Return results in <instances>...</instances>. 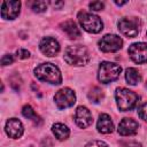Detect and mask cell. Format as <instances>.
I'll return each instance as SVG.
<instances>
[{
    "mask_svg": "<svg viewBox=\"0 0 147 147\" xmlns=\"http://www.w3.org/2000/svg\"><path fill=\"white\" fill-rule=\"evenodd\" d=\"M90 52L82 45L68 46L64 51V61L71 65H85L90 61Z\"/></svg>",
    "mask_w": 147,
    "mask_h": 147,
    "instance_id": "6da1fadb",
    "label": "cell"
},
{
    "mask_svg": "<svg viewBox=\"0 0 147 147\" xmlns=\"http://www.w3.org/2000/svg\"><path fill=\"white\" fill-rule=\"evenodd\" d=\"M34 76L42 82L59 85L62 82V76L56 65L53 63H42L34 69Z\"/></svg>",
    "mask_w": 147,
    "mask_h": 147,
    "instance_id": "7a4b0ae2",
    "label": "cell"
},
{
    "mask_svg": "<svg viewBox=\"0 0 147 147\" xmlns=\"http://www.w3.org/2000/svg\"><path fill=\"white\" fill-rule=\"evenodd\" d=\"M115 98H116V102H117L118 108L123 111L133 109L136 107L138 100H139V96L133 91H130V90L124 88V87H119L116 90Z\"/></svg>",
    "mask_w": 147,
    "mask_h": 147,
    "instance_id": "3957f363",
    "label": "cell"
},
{
    "mask_svg": "<svg viewBox=\"0 0 147 147\" xmlns=\"http://www.w3.org/2000/svg\"><path fill=\"white\" fill-rule=\"evenodd\" d=\"M122 71V68L113 62H102L99 67V71H98V79L103 83V84H108L111 83L114 80H116L119 77V74Z\"/></svg>",
    "mask_w": 147,
    "mask_h": 147,
    "instance_id": "277c9868",
    "label": "cell"
},
{
    "mask_svg": "<svg viewBox=\"0 0 147 147\" xmlns=\"http://www.w3.org/2000/svg\"><path fill=\"white\" fill-rule=\"evenodd\" d=\"M78 20L83 29L91 33H98L102 30L103 24L99 16L93 15L91 13L86 11H79L78 13Z\"/></svg>",
    "mask_w": 147,
    "mask_h": 147,
    "instance_id": "5b68a950",
    "label": "cell"
},
{
    "mask_svg": "<svg viewBox=\"0 0 147 147\" xmlns=\"http://www.w3.org/2000/svg\"><path fill=\"white\" fill-rule=\"evenodd\" d=\"M54 101H55L57 108H60V109L69 108V107L74 106V103L76 102L75 92L69 87L61 88L60 91L56 92V94L54 96Z\"/></svg>",
    "mask_w": 147,
    "mask_h": 147,
    "instance_id": "8992f818",
    "label": "cell"
},
{
    "mask_svg": "<svg viewBox=\"0 0 147 147\" xmlns=\"http://www.w3.org/2000/svg\"><path fill=\"white\" fill-rule=\"evenodd\" d=\"M118 30L127 38H134L139 33V21L136 17H124L118 22Z\"/></svg>",
    "mask_w": 147,
    "mask_h": 147,
    "instance_id": "52a82bcc",
    "label": "cell"
},
{
    "mask_svg": "<svg viewBox=\"0 0 147 147\" xmlns=\"http://www.w3.org/2000/svg\"><path fill=\"white\" fill-rule=\"evenodd\" d=\"M123 46V40L116 34H106L99 41V47L102 52H117Z\"/></svg>",
    "mask_w": 147,
    "mask_h": 147,
    "instance_id": "ba28073f",
    "label": "cell"
},
{
    "mask_svg": "<svg viewBox=\"0 0 147 147\" xmlns=\"http://www.w3.org/2000/svg\"><path fill=\"white\" fill-rule=\"evenodd\" d=\"M127 52L133 62H136V63L147 62V44H145V42L132 44L129 47Z\"/></svg>",
    "mask_w": 147,
    "mask_h": 147,
    "instance_id": "9c48e42d",
    "label": "cell"
},
{
    "mask_svg": "<svg viewBox=\"0 0 147 147\" xmlns=\"http://www.w3.org/2000/svg\"><path fill=\"white\" fill-rule=\"evenodd\" d=\"M20 1H3L1 5V17L6 20H14L20 13Z\"/></svg>",
    "mask_w": 147,
    "mask_h": 147,
    "instance_id": "30bf717a",
    "label": "cell"
},
{
    "mask_svg": "<svg viewBox=\"0 0 147 147\" xmlns=\"http://www.w3.org/2000/svg\"><path fill=\"white\" fill-rule=\"evenodd\" d=\"M75 122L82 129H85V127L90 126L92 124V122H93L91 111L86 107L79 106L76 109V113H75Z\"/></svg>",
    "mask_w": 147,
    "mask_h": 147,
    "instance_id": "8fae6325",
    "label": "cell"
},
{
    "mask_svg": "<svg viewBox=\"0 0 147 147\" xmlns=\"http://www.w3.org/2000/svg\"><path fill=\"white\" fill-rule=\"evenodd\" d=\"M39 48L46 56H55L60 52V44L54 38L46 37L40 41Z\"/></svg>",
    "mask_w": 147,
    "mask_h": 147,
    "instance_id": "7c38bea8",
    "label": "cell"
},
{
    "mask_svg": "<svg viewBox=\"0 0 147 147\" xmlns=\"http://www.w3.org/2000/svg\"><path fill=\"white\" fill-rule=\"evenodd\" d=\"M6 133L8 137L13 138V139H17L20 138L22 134H23V131H24V127H23V124L20 119L17 118H9L6 123Z\"/></svg>",
    "mask_w": 147,
    "mask_h": 147,
    "instance_id": "4fadbf2b",
    "label": "cell"
},
{
    "mask_svg": "<svg viewBox=\"0 0 147 147\" xmlns=\"http://www.w3.org/2000/svg\"><path fill=\"white\" fill-rule=\"evenodd\" d=\"M138 127H139V124L134 119H132V118H123L118 124L117 131H118V133L121 136L126 137V136L136 134L137 131H138Z\"/></svg>",
    "mask_w": 147,
    "mask_h": 147,
    "instance_id": "5bb4252c",
    "label": "cell"
},
{
    "mask_svg": "<svg viewBox=\"0 0 147 147\" xmlns=\"http://www.w3.org/2000/svg\"><path fill=\"white\" fill-rule=\"evenodd\" d=\"M96 129L99 132L101 133H111L113 130H114V124H113V121L110 118L109 115L107 114H101L99 116V119H98V124H96Z\"/></svg>",
    "mask_w": 147,
    "mask_h": 147,
    "instance_id": "9a60e30c",
    "label": "cell"
},
{
    "mask_svg": "<svg viewBox=\"0 0 147 147\" xmlns=\"http://www.w3.org/2000/svg\"><path fill=\"white\" fill-rule=\"evenodd\" d=\"M61 28L62 30L67 33V36L70 38V39H77L78 37H80V31L79 29L77 28L76 23L71 20H68L65 22H63L61 24Z\"/></svg>",
    "mask_w": 147,
    "mask_h": 147,
    "instance_id": "2e32d148",
    "label": "cell"
},
{
    "mask_svg": "<svg viewBox=\"0 0 147 147\" xmlns=\"http://www.w3.org/2000/svg\"><path fill=\"white\" fill-rule=\"evenodd\" d=\"M52 132L55 136V138H57L59 140H65L70 134L68 126L62 123H55L52 126Z\"/></svg>",
    "mask_w": 147,
    "mask_h": 147,
    "instance_id": "e0dca14e",
    "label": "cell"
},
{
    "mask_svg": "<svg viewBox=\"0 0 147 147\" xmlns=\"http://www.w3.org/2000/svg\"><path fill=\"white\" fill-rule=\"evenodd\" d=\"M125 79L130 85H137L141 80V76L136 68H127L125 70Z\"/></svg>",
    "mask_w": 147,
    "mask_h": 147,
    "instance_id": "ac0fdd59",
    "label": "cell"
},
{
    "mask_svg": "<svg viewBox=\"0 0 147 147\" xmlns=\"http://www.w3.org/2000/svg\"><path fill=\"white\" fill-rule=\"evenodd\" d=\"M22 114H23V116H24V117H26V118L31 119V121H32V122H34L36 124L41 123L40 117L36 114V111H34V110L32 109V107H31V106H29V105H25V106L22 108Z\"/></svg>",
    "mask_w": 147,
    "mask_h": 147,
    "instance_id": "d6986e66",
    "label": "cell"
},
{
    "mask_svg": "<svg viewBox=\"0 0 147 147\" xmlns=\"http://www.w3.org/2000/svg\"><path fill=\"white\" fill-rule=\"evenodd\" d=\"M88 99L94 102V103H98L100 102L102 99H103V91L99 87H93L90 92H88Z\"/></svg>",
    "mask_w": 147,
    "mask_h": 147,
    "instance_id": "ffe728a7",
    "label": "cell"
},
{
    "mask_svg": "<svg viewBox=\"0 0 147 147\" xmlns=\"http://www.w3.org/2000/svg\"><path fill=\"white\" fill-rule=\"evenodd\" d=\"M31 8L34 13H42L46 10L47 3H46V1H34V2H32Z\"/></svg>",
    "mask_w": 147,
    "mask_h": 147,
    "instance_id": "44dd1931",
    "label": "cell"
},
{
    "mask_svg": "<svg viewBox=\"0 0 147 147\" xmlns=\"http://www.w3.org/2000/svg\"><path fill=\"white\" fill-rule=\"evenodd\" d=\"M138 115L141 119H144L145 122H147V102L141 105L139 108H138Z\"/></svg>",
    "mask_w": 147,
    "mask_h": 147,
    "instance_id": "7402d4cb",
    "label": "cell"
},
{
    "mask_svg": "<svg viewBox=\"0 0 147 147\" xmlns=\"http://www.w3.org/2000/svg\"><path fill=\"white\" fill-rule=\"evenodd\" d=\"M103 2H101V1H92V2H90V8H91V10H94V11H99V10H101V9H103Z\"/></svg>",
    "mask_w": 147,
    "mask_h": 147,
    "instance_id": "603a6c76",
    "label": "cell"
},
{
    "mask_svg": "<svg viewBox=\"0 0 147 147\" xmlns=\"http://www.w3.org/2000/svg\"><path fill=\"white\" fill-rule=\"evenodd\" d=\"M85 147H109V146L101 140H92L88 144H86Z\"/></svg>",
    "mask_w": 147,
    "mask_h": 147,
    "instance_id": "cb8c5ba5",
    "label": "cell"
},
{
    "mask_svg": "<svg viewBox=\"0 0 147 147\" xmlns=\"http://www.w3.org/2000/svg\"><path fill=\"white\" fill-rule=\"evenodd\" d=\"M16 56L18 57V59H28L29 56H30V52L28 51V49H24V48H20V49H17L16 51Z\"/></svg>",
    "mask_w": 147,
    "mask_h": 147,
    "instance_id": "d4e9b609",
    "label": "cell"
},
{
    "mask_svg": "<svg viewBox=\"0 0 147 147\" xmlns=\"http://www.w3.org/2000/svg\"><path fill=\"white\" fill-rule=\"evenodd\" d=\"M13 62H14V57L10 54H6L1 59V64L2 65H8V64H11Z\"/></svg>",
    "mask_w": 147,
    "mask_h": 147,
    "instance_id": "484cf974",
    "label": "cell"
},
{
    "mask_svg": "<svg viewBox=\"0 0 147 147\" xmlns=\"http://www.w3.org/2000/svg\"><path fill=\"white\" fill-rule=\"evenodd\" d=\"M121 145L123 147H140L139 142H136V141H132V140H130V141H127V140L121 141Z\"/></svg>",
    "mask_w": 147,
    "mask_h": 147,
    "instance_id": "4316f807",
    "label": "cell"
},
{
    "mask_svg": "<svg viewBox=\"0 0 147 147\" xmlns=\"http://www.w3.org/2000/svg\"><path fill=\"white\" fill-rule=\"evenodd\" d=\"M51 5L54 6V7H60L63 5V2H54V1H51Z\"/></svg>",
    "mask_w": 147,
    "mask_h": 147,
    "instance_id": "83f0119b",
    "label": "cell"
},
{
    "mask_svg": "<svg viewBox=\"0 0 147 147\" xmlns=\"http://www.w3.org/2000/svg\"><path fill=\"white\" fill-rule=\"evenodd\" d=\"M115 3H116L117 6H123V5L126 3V1H115Z\"/></svg>",
    "mask_w": 147,
    "mask_h": 147,
    "instance_id": "f1b7e54d",
    "label": "cell"
}]
</instances>
